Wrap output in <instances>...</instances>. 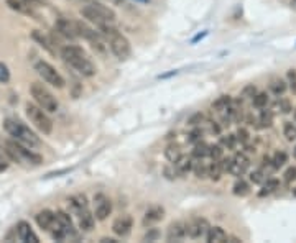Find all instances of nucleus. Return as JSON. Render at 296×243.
I'll use <instances>...</instances> for the list:
<instances>
[{
  "label": "nucleus",
  "instance_id": "obj_4",
  "mask_svg": "<svg viewBox=\"0 0 296 243\" xmlns=\"http://www.w3.org/2000/svg\"><path fill=\"white\" fill-rule=\"evenodd\" d=\"M3 128L13 140H17V142L27 145V146H30V148L38 146V145H40V138L35 135V132L30 130V128L25 125V123L20 122V120H15V118H5Z\"/></svg>",
  "mask_w": 296,
  "mask_h": 243
},
{
  "label": "nucleus",
  "instance_id": "obj_35",
  "mask_svg": "<svg viewBox=\"0 0 296 243\" xmlns=\"http://www.w3.org/2000/svg\"><path fill=\"white\" fill-rule=\"evenodd\" d=\"M224 154V148L222 145H209V158L212 159H221Z\"/></svg>",
  "mask_w": 296,
  "mask_h": 243
},
{
  "label": "nucleus",
  "instance_id": "obj_24",
  "mask_svg": "<svg viewBox=\"0 0 296 243\" xmlns=\"http://www.w3.org/2000/svg\"><path fill=\"white\" fill-rule=\"evenodd\" d=\"M32 38H33L35 41H38V43L42 45L45 49H48L49 53H54V49H53V41H51V40L48 38V36H45L42 32L35 30V32L32 33Z\"/></svg>",
  "mask_w": 296,
  "mask_h": 243
},
{
  "label": "nucleus",
  "instance_id": "obj_17",
  "mask_svg": "<svg viewBox=\"0 0 296 243\" xmlns=\"http://www.w3.org/2000/svg\"><path fill=\"white\" fill-rule=\"evenodd\" d=\"M35 219H37V224H38L40 229L49 232L51 229H53L56 217H54V212H51V210H48V209H45V210H42V212H38Z\"/></svg>",
  "mask_w": 296,
  "mask_h": 243
},
{
  "label": "nucleus",
  "instance_id": "obj_2",
  "mask_svg": "<svg viewBox=\"0 0 296 243\" xmlns=\"http://www.w3.org/2000/svg\"><path fill=\"white\" fill-rule=\"evenodd\" d=\"M100 35L104 36L105 41L109 43L110 51L114 53L119 59H127L132 53L129 40L122 35L112 23H102L100 27H98Z\"/></svg>",
  "mask_w": 296,
  "mask_h": 243
},
{
  "label": "nucleus",
  "instance_id": "obj_12",
  "mask_svg": "<svg viewBox=\"0 0 296 243\" xmlns=\"http://www.w3.org/2000/svg\"><path fill=\"white\" fill-rule=\"evenodd\" d=\"M56 30H58L59 35H63L64 38H68V40H76V38H79V35H78V27H76V22H71V20L59 18L58 22H56Z\"/></svg>",
  "mask_w": 296,
  "mask_h": 243
},
{
  "label": "nucleus",
  "instance_id": "obj_3",
  "mask_svg": "<svg viewBox=\"0 0 296 243\" xmlns=\"http://www.w3.org/2000/svg\"><path fill=\"white\" fill-rule=\"evenodd\" d=\"M5 153L13 161L25 164V166H38V164L43 163V158L38 153L32 151V149L25 146L23 143L17 142V140H7L5 142Z\"/></svg>",
  "mask_w": 296,
  "mask_h": 243
},
{
  "label": "nucleus",
  "instance_id": "obj_25",
  "mask_svg": "<svg viewBox=\"0 0 296 243\" xmlns=\"http://www.w3.org/2000/svg\"><path fill=\"white\" fill-rule=\"evenodd\" d=\"M278 188H280V181L278 179H273V178L272 179H267V181H265L262 191L258 193V195H260V197H265V195L273 194Z\"/></svg>",
  "mask_w": 296,
  "mask_h": 243
},
{
  "label": "nucleus",
  "instance_id": "obj_20",
  "mask_svg": "<svg viewBox=\"0 0 296 243\" xmlns=\"http://www.w3.org/2000/svg\"><path fill=\"white\" fill-rule=\"evenodd\" d=\"M206 239L209 243H221V242H227V234L222 227H209Z\"/></svg>",
  "mask_w": 296,
  "mask_h": 243
},
{
  "label": "nucleus",
  "instance_id": "obj_10",
  "mask_svg": "<svg viewBox=\"0 0 296 243\" xmlns=\"http://www.w3.org/2000/svg\"><path fill=\"white\" fill-rule=\"evenodd\" d=\"M186 225H188V237H190V239H195V240L206 235L209 227H211L206 219H195Z\"/></svg>",
  "mask_w": 296,
  "mask_h": 243
},
{
  "label": "nucleus",
  "instance_id": "obj_8",
  "mask_svg": "<svg viewBox=\"0 0 296 243\" xmlns=\"http://www.w3.org/2000/svg\"><path fill=\"white\" fill-rule=\"evenodd\" d=\"M35 69H37L38 74L43 77L45 82H48V84L58 87V89H61V87H64V79H63V76H61L59 72L56 71L49 63H47V61H38V63L35 64Z\"/></svg>",
  "mask_w": 296,
  "mask_h": 243
},
{
  "label": "nucleus",
  "instance_id": "obj_39",
  "mask_svg": "<svg viewBox=\"0 0 296 243\" xmlns=\"http://www.w3.org/2000/svg\"><path fill=\"white\" fill-rule=\"evenodd\" d=\"M265 178H267V174H265L262 169H257V171H253L250 174V181H252L253 184H262Z\"/></svg>",
  "mask_w": 296,
  "mask_h": 243
},
{
  "label": "nucleus",
  "instance_id": "obj_31",
  "mask_svg": "<svg viewBox=\"0 0 296 243\" xmlns=\"http://www.w3.org/2000/svg\"><path fill=\"white\" fill-rule=\"evenodd\" d=\"M207 168L209 166H206V164L202 163V159H199L197 163H193V171H195V176L199 179H202L207 176Z\"/></svg>",
  "mask_w": 296,
  "mask_h": 243
},
{
  "label": "nucleus",
  "instance_id": "obj_1",
  "mask_svg": "<svg viewBox=\"0 0 296 243\" xmlns=\"http://www.w3.org/2000/svg\"><path fill=\"white\" fill-rule=\"evenodd\" d=\"M61 58L64 59V63L73 68L76 72H79L84 77H93L96 74V66L91 63V59L86 56V53L79 46L68 45L61 48Z\"/></svg>",
  "mask_w": 296,
  "mask_h": 243
},
{
  "label": "nucleus",
  "instance_id": "obj_37",
  "mask_svg": "<svg viewBox=\"0 0 296 243\" xmlns=\"http://www.w3.org/2000/svg\"><path fill=\"white\" fill-rule=\"evenodd\" d=\"M283 133H285V137H287L288 142H293V140H296V128L292 122H287L285 123V127H283Z\"/></svg>",
  "mask_w": 296,
  "mask_h": 243
},
{
  "label": "nucleus",
  "instance_id": "obj_28",
  "mask_svg": "<svg viewBox=\"0 0 296 243\" xmlns=\"http://www.w3.org/2000/svg\"><path fill=\"white\" fill-rule=\"evenodd\" d=\"M207 154H209V145H206L204 142L195 143V149H193V156L197 158V159H202V158H206Z\"/></svg>",
  "mask_w": 296,
  "mask_h": 243
},
{
  "label": "nucleus",
  "instance_id": "obj_36",
  "mask_svg": "<svg viewBox=\"0 0 296 243\" xmlns=\"http://www.w3.org/2000/svg\"><path fill=\"white\" fill-rule=\"evenodd\" d=\"M287 159H288V156H287V153L285 151H277L275 153V156H273V166H275V169H280L283 166L285 163H287Z\"/></svg>",
  "mask_w": 296,
  "mask_h": 243
},
{
  "label": "nucleus",
  "instance_id": "obj_5",
  "mask_svg": "<svg viewBox=\"0 0 296 243\" xmlns=\"http://www.w3.org/2000/svg\"><path fill=\"white\" fill-rule=\"evenodd\" d=\"M76 27H78V35L81 38L89 41V45L93 46V49L96 53L105 54L107 51H109V43H107L104 36L100 35L99 30L96 32L94 28H91L89 25H86L84 22H76Z\"/></svg>",
  "mask_w": 296,
  "mask_h": 243
},
{
  "label": "nucleus",
  "instance_id": "obj_27",
  "mask_svg": "<svg viewBox=\"0 0 296 243\" xmlns=\"http://www.w3.org/2000/svg\"><path fill=\"white\" fill-rule=\"evenodd\" d=\"M68 202H69V205L76 212H81L83 209H88V199H86V195H83V194L73 195V197H71Z\"/></svg>",
  "mask_w": 296,
  "mask_h": 243
},
{
  "label": "nucleus",
  "instance_id": "obj_48",
  "mask_svg": "<svg viewBox=\"0 0 296 243\" xmlns=\"http://www.w3.org/2000/svg\"><path fill=\"white\" fill-rule=\"evenodd\" d=\"M7 168H8V163H7V159H5V158H3V154L0 153V173L7 171Z\"/></svg>",
  "mask_w": 296,
  "mask_h": 243
},
{
  "label": "nucleus",
  "instance_id": "obj_44",
  "mask_svg": "<svg viewBox=\"0 0 296 243\" xmlns=\"http://www.w3.org/2000/svg\"><path fill=\"white\" fill-rule=\"evenodd\" d=\"M295 179H296V168L287 169V173H285V181H287V183H292Z\"/></svg>",
  "mask_w": 296,
  "mask_h": 243
},
{
  "label": "nucleus",
  "instance_id": "obj_49",
  "mask_svg": "<svg viewBox=\"0 0 296 243\" xmlns=\"http://www.w3.org/2000/svg\"><path fill=\"white\" fill-rule=\"evenodd\" d=\"M282 107H283V112H290L292 108H290V104L287 100H282Z\"/></svg>",
  "mask_w": 296,
  "mask_h": 243
},
{
  "label": "nucleus",
  "instance_id": "obj_11",
  "mask_svg": "<svg viewBox=\"0 0 296 243\" xmlns=\"http://www.w3.org/2000/svg\"><path fill=\"white\" fill-rule=\"evenodd\" d=\"M132 227H134V220H132L130 215H122V217H117L114 220V224H112V232L117 235V237H127L132 232Z\"/></svg>",
  "mask_w": 296,
  "mask_h": 243
},
{
  "label": "nucleus",
  "instance_id": "obj_29",
  "mask_svg": "<svg viewBox=\"0 0 296 243\" xmlns=\"http://www.w3.org/2000/svg\"><path fill=\"white\" fill-rule=\"evenodd\" d=\"M232 193L236 195H241V197H244V195H247L250 193V186H248V183H246V181L241 179V181H237V183L234 184Z\"/></svg>",
  "mask_w": 296,
  "mask_h": 243
},
{
  "label": "nucleus",
  "instance_id": "obj_22",
  "mask_svg": "<svg viewBox=\"0 0 296 243\" xmlns=\"http://www.w3.org/2000/svg\"><path fill=\"white\" fill-rule=\"evenodd\" d=\"M173 164H175L178 176H186L193 169V159L188 158V156H183V154H181V158Z\"/></svg>",
  "mask_w": 296,
  "mask_h": 243
},
{
  "label": "nucleus",
  "instance_id": "obj_9",
  "mask_svg": "<svg viewBox=\"0 0 296 243\" xmlns=\"http://www.w3.org/2000/svg\"><path fill=\"white\" fill-rule=\"evenodd\" d=\"M248 166H250V159L244 153H237L236 156L231 158V164H229L227 173H231L232 176H242L246 174Z\"/></svg>",
  "mask_w": 296,
  "mask_h": 243
},
{
  "label": "nucleus",
  "instance_id": "obj_34",
  "mask_svg": "<svg viewBox=\"0 0 296 243\" xmlns=\"http://www.w3.org/2000/svg\"><path fill=\"white\" fill-rule=\"evenodd\" d=\"M267 104H268V96H267V92H258V94L253 96V105L257 107V108L267 107Z\"/></svg>",
  "mask_w": 296,
  "mask_h": 243
},
{
  "label": "nucleus",
  "instance_id": "obj_13",
  "mask_svg": "<svg viewBox=\"0 0 296 243\" xmlns=\"http://www.w3.org/2000/svg\"><path fill=\"white\" fill-rule=\"evenodd\" d=\"M94 204H96V219L105 220L112 212V202L105 197V195L99 194L94 197Z\"/></svg>",
  "mask_w": 296,
  "mask_h": 243
},
{
  "label": "nucleus",
  "instance_id": "obj_38",
  "mask_svg": "<svg viewBox=\"0 0 296 243\" xmlns=\"http://www.w3.org/2000/svg\"><path fill=\"white\" fill-rule=\"evenodd\" d=\"M221 145L222 146H226L229 149H234L237 145V137L236 135H227V137H222L221 138Z\"/></svg>",
  "mask_w": 296,
  "mask_h": 243
},
{
  "label": "nucleus",
  "instance_id": "obj_43",
  "mask_svg": "<svg viewBox=\"0 0 296 243\" xmlns=\"http://www.w3.org/2000/svg\"><path fill=\"white\" fill-rule=\"evenodd\" d=\"M201 137H202V132L199 130V128H196V130L191 132V135H190V138H188V142H190V143H197V142H201Z\"/></svg>",
  "mask_w": 296,
  "mask_h": 243
},
{
  "label": "nucleus",
  "instance_id": "obj_46",
  "mask_svg": "<svg viewBox=\"0 0 296 243\" xmlns=\"http://www.w3.org/2000/svg\"><path fill=\"white\" fill-rule=\"evenodd\" d=\"M255 92H257V89H255L253 86H247L246 89H244L242 94H244V97H253Z\"/></svg>",
  "mask_w": 296,
  "mask_h": 243
},
{
  "label": "nucleus",
  "instance_id": "obj_53",
  "mask_svg": "<svg viewBox=\"0 0 296 243\" xmlns=\"http://www.w3.org/2000/svg\"><path fill=\"white\" fill-rule=\"evenodd\" d=\"M293 156L296 158V146H295V149H293Z\"/></svg>",
  "mask_w": 296,
  "mask_h": 243
},
{
  "label": "nucleus",
  "instance_id": "obj_19",
  "mask_svg": "<svg viewBox=\"0 0 296 243\" xmlns=\"http://www.w3.org/2000/svg\"><path fill=\"white\" fill-rule=\"evenodd\" d=\"M79 215V229L83 232H91L94 229V224H96V219L94 215L91 214L88 209H83L81 212H78Z\"/></svg>",
  "mask_w": 296,
  "mask_h": 243
},
{
  "label": "nucleus",
  "instance_id": "obj_51",
  "mask_svg": "<svg viewBox=\"0 0 296 243\" xmlns=\"http://www.w3.org/2000/svg\"><path fill=\"white\" fill-rule=\"evenodd\" d=\"M25 2L32 3V5H37V3H42V0H25Z\"/></svg>",
  "mask_w": 296,
  "mask_h": 243
},
{
  "label": "nucleus",
  "instance_id": "obj_40",
  "mask_svg": "<svg viewBox=\"0 0 296 243\" xmlns=\"http://www.w3.org/2000/svg\"><path fill=\"white\" fill-rule=\"evenodd\" d=\"M288 84H290V89L293 91V94H296V71L295 69H290L288 71Z\"/></svg>",
  "mask_w": 296,
  "mask_h": 243
},
{
  "label": "nucleus",
  "instance_id": "obj_41",
  "mask_svg": "<svg viewBox=\"0 0 296 243\" xmlns=\"http://www.w3.org/2000/svg\"><path fill=\"white\" fill-rule=\"evenodd\" d=\"M10 81V71L7 64L0 63V82H8Z\"/></svg>",
  "mask_w": 296,
  "mask_h": 243
},
{
  "label": "nucleus",
  "instance_id": "obj_50",
  "mask_svg": "<svg viewBox=\"0 0 296 243\" xmlns=\"http://www.w3.org/2000/svg\"><path fill=\"white\" fill-rule=\"evenodd\" d=\"M100 243H117L115 239H100Z\"/></svg>",
  "mask_w": 296,
  "mask_h": 243
},
{
  "label": "nucleus",
  "instance_id": "obj_47",
  "mask_svg": "<svg viewBox=\"0 0 296 243\" xmlns=\"http://www.w3.org/2000/svg\"><path fill=\"white\" fill-rule=\"evenodd\" d=\"M202 122V115L201 113H196V115H193L190 118V125H197V123H201Z\"/></svg>",
  "mask_w": 296,
  "mask_h": 243
},
{
  "label": "nucleus",
  "instance_id": "obj_6",
  "mask_svg": "<svg viewBox=\"0 0 296 243\" xmlns=\"http://www.w3.org/2000/svg\"><path fill=\"white\" fill-rule=\"evenodd\" d=\"M30 92H32V97L35 99V102L47 112H56L58 110V100L56 97L51 94V92L45 87L43 84H38V82H33L32 87H30Z\"/></svg>",
  "mask_w": 296,
  "mask_h": 243
},
{
  "label": "nucleus",
  "instance_id": "obj_16",
  "mask_svg": "<svg viewBox=\"0 0 296 243\" xmlns=\"http://www.w3.org/2000/svg\"><path fill=\"white\" fill-rule=\"evenodd\" d=\"M17 235H18V239L22 240V242H27V243H38V237L35 235V232L32 230V227H30L28 222H18V225H17Z\"/></svg>",
  "mask_w": 296,
  "mask_h": 243
},
{
  "label": "nucleus",
  "instance_id": "obj_32",
  "mask_svg": "<svg viewBox=\"0 0 296 243\" xmlns=\"http://www.w3.org/2000/svg\"><path fill=\"white\" fill-rule=\"evenodd\" d=\"M272 122H273V115H272V112H268V110H262V113H260V118H258V123H260V128H267L272 125Z\"/></svg>",
  "mask_w": 296,
  "mask_h": 243
},
{
  "label": "nucleus",
  "instance_id": "obj_21",
  "mask_svg": "<svg viewBox=\"0 0 296 243\" xmlns=\"http://www.w3.org/2000/svg\"><path fill=\"white\" fill-rule=\"evenodd\" d=\"M8 7L15 10V12H20L23 15H35L33 12V5L25 2V0H7Z\"/></svg>",
  "mask_w": 296,
  "mask_h": 243
},
{
  "label": "nucleus",
  "instance_id": "obj_45",
  "mask_svg": "<svg viewBox=\"0 0 296 243\" xmlns=\"http://www.w3.org/2000/svg\"><path fill=\"white\" fill-rule=\"evenodd\" d=\"M158 237H160V234H158V230H155V229H150V232L145 235V239L144 240H148V242H153V240H156Z\"/></svg>",
  "mask_w": 296,
  "mask_h": 243
},
{
  "label": "nucleus",
  "instance_id": "obj_18",
  "mask_svg": "<svg viewBox=\"0 0 296 243\" xmlns=\"http://www.w3.org/2000/svg\"><path fill=\"white\" fill-rule=\"evenodd\" d=\"M163 214H165V210L160 205H153L147 212H145V217H144V225L145 227H150L153 224H156V222H160L163 219Z\"/></svg>",
  "mask_w": 296,
  "mask_h": 243
},
{
  "label": "nucleus",
  "instance_id": "obj_7",
  "mask_svg": "<svg viewBox=\"0 0 296 243\" xmlns=\"http://www.w3.org/2000/svg\"><path fill=\"white\" fill-rule=\"evenodd\" d=\"M27 117L40 132L45 133V135H49V133L53 132V122H51V118L48 117L47 110H43L40 105L27 104Z\"/></svg>",
  "mask_w": 296,
  "mask_h": 243
},
{
  "label": "nucleus",
  "instance_id": "obj_26",
  "mask_svg": "<svg viewBox=\"0 0 296 243\" xmlns=\"http://www.w3.org/2000/svg\"><path fill=\"white\" fill-rule=\"evenodd\" d=\"M165 156H166V159L170 163H176L178 159L181 158V148L178 146V145H175V143L168 145L166 149H165Z\"/></svg>",
  "mask_w": 296,
  "mask_h": 243
},
{
  "label": "nucleus",
  "instance_id": "obj_14",
  "mask_svg": "<svg viewBox=\"0 0 296 243\" xmlns=\"http://www.w3.org/2000/svg\"><path fill=\"white\" fill-rule=\"evenodd\" d=\"M188 237V225L185 222H175L168 227L166 240L168 242H181Z\"/></svg>",
  "mask_w": 296,
  "mask_h": 243
},
{
  "label": "nucleus",
  "instance_id": "obj_30",
  "mask_svg": "<svg viewBox=\"0 0 296 243\" xmlns=\"http://www.w3.org/2000/svg\"><path fill=\"white\" fill-rule=\"evenodd\" d=\"M231 104H232L231 97H229V96H221V97H219V99L212 104V108L221 113L222 110H226V108H227L229 105H231Z\"/></svg>",
  "mask_w": 296,
  "mask_h": 243
},
{
  "label": "nucleus",
  "instance_id": "obj_23",
  "mask_svg": "<svg viewBox=\"0 0 296 243\" xmlns=\"http://www.w3.org/2000/svg\"><path fill=\"white\" fill-rule=\"evenodd\" d=\"M222 173H224V169H222L221 159H212L211 166L207 168V176H209V178H211L212 181H219V179H221Z\"/></svg>",
  "mask_w": 296,
  "mask_h": 243
},
{
  "label": "nucleus",
  "instance_id": "obj_15",
  "mask_svg": "<svg viewBox=\"0 0 296 243\" xmlns=\"http://www.w3.org/2000/svg\"><path fill=\"white\" fill-rule=\"evenodd\" d=\"M54 217H56V224H58L61 229L64 230L66 237H68V239H74L76 232H74V225H73V220H71L69 214H66V212L59 210V212H56Z\"/></svg>",
  "mask_w": 296,
  "mask_h": 243
},
{
  "label": "nucleus",
  "instance_id": "obj_42",
  "mask_svg": "<svg viewBox=\"0 0 296 243\" xmlns=\"http://www.w3.org/2000/svg\"><path fill=\"white\" fill-rule=\"evenodd\" d=\"M237 142H241L242 145H247L248 143V132L246 130V128H239V132H237Z\"/></svg>",
  "mask_w": 296,
  "mask_h": 243
},
{
  "label": "nucleus",
  "instance_id": "obj_33",
  "mask_svg": "<svg viewBox=\"0 0 296 243\" xmlns=\"http://www.w3.org/2000/svg\"><path fill=\"white\" fill-rule=\"evenodd\" d=\"M270 89H272V92L275 96H280L287 91V84H285L282 79H273L272 84H270Z\"/></svg>",
  "mask_w": 296,
  "mask_h": 243
},
{
  "label": "nucleus",
  "instance_id": "obj_52",
  "mask_svg": "<svg viewBox=\"0 0 296 243\" xmlns=\"http://www.w3.org/2000/svg\"><path fill=\"white\" fill-rule=\"evenodd\" d=\"M110 2H114V3H120L122 0H110Z\"/></svg>",
  "mask_w": 296,
  "mask_h": 243
}]
</instances>
